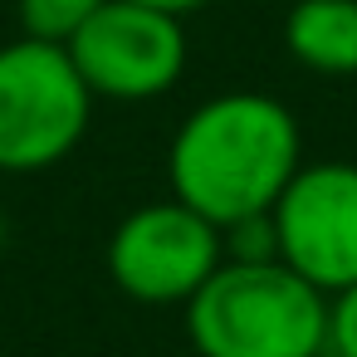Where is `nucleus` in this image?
I'll list each match as a JSON object with an SVG mask.
<instances>
[{
    "label": "nucleus",
    "mask_w": 357,
    "mask_h": 357,
    "mask_svg": "<svg viewBox=\"0 0 357 357\" xmlns=\"http://www.w3.org/2000/svg\"><path fill=\"white\" fill-rule=\"evenodd\" d=\"M269 220L279 259L318 294L357 284V162H303Z\"/></svg>",
    "instance_id": "nucleus-6"
},
{
    "label": "nucleus",
    "mask_w": 357,
    "mask_h": 357,
    "mask_svg": "<svg viewBox=\"0 0 357 357\" xmlns=\"http://www.w3.org/2000/svg\"><path fill=\"white\" fill-rule=\"evenodd\" d=\"M328 357H357V284L328 298Z\"/></svg>",
    "instance_id": "nucleus-9"
},
{
    "label": "nucleus",
    "mask_w": 357,
    "mask_h": 357,
    "mask_svg": "<svg viewBox=\"0 0 357 357\" xmlns=\"http://www.w3.org/2000/svg\"><path fill=\"white\" fill-rule=\"evenodd\" d=\"M225 264V235L176 196L128 211L108 235V279L132 303H181Z\"/></svg>",
    "instance_id": "nucleus-4"
},
{
    "label": "nucleus",
    "mask_w": 357,
    "mask_h": 357,
    "mask_svg": "<svg viewBox=\"0 0 357 357\" xmlns=\"http://www.w3.org/2000/svg\"><path fill=\"white\" fill-rule=\"evenodd\" d=\"M284 50L308 74H357V0H294L284 15Z\"/></svg>",
    "instance_id": "nucleus-7"
},
{
    "label": "nucleus",
    "mask_w": 357,
    "mask_h": 357,
    "mask_svg": "<svg viewBox=\"0 0 357 357\" xmlns=\"http://www.w3.org/2000/svg\"><path fill=\"white\" fill-rule=\"evenodd\" d=\"M186 337L201 357H323L328 294L284 259H225L186 298Z\"/></svg>",
    "instance_id": "nucleus-2"
},
{
    "label": "nucleus",
    "mask_w": 357,
    "mask_h": 357,
    "mask_svg": "<svg viewBox=\"0 0 357 357\" xmlns=\"http://www.w3.org/2000/svg\"><path fill=\"white\" fill-rule=\"evenodd\" d=\"M93 123V93L64 45H0V172L30 176L79 152Z\"/></svg>",
    "instance_id": "nucleus-3"
},
{
    "label": "nucleus",
    "mask_w": 357,
    "mask_h": 357,
    "mask_svg": "<svg viewBox=\"0 0 357 357\" xmlns=\"http://www.w3.org/2000/svg\"><path fill=\"white\" fill-rule=\"evenodd\" d=\"M137 6H152V10H167V15H191V10H206L211 0H137Z\"/></svg>",
    "instance_id": "nucleus-10"
},
{
    "label": "nucleus",
    "mask_w": 357,
    "mask_h": 357,
    "mask_svg": "<svg viewBox=\"0 0 357 357\" xmlns=\"http://www.w3.org/2000/svg\"><path fill=\"white\" fill-rule=\"evenodd\" d=\"M108 0H15L20 35L45 40V45H69Z\"/></svg>",
    "instance_id": "nucleus-8"
},
{
    "label": "nucleus",
    "mask_w": 357,
    "mask_h": 357,
    "mask_svg": "<svg viewBox=\"0 0 357 357\" xmlns=\"http://www.w3.org/2000/svg\"><path fill=\"white\" fill-rule=\"evenodd\" d=\"M64 50L89 93L108 103H147L172 93L191 54L181 15L137 6V0H108Z\"/></svg>",
    "instance_id": "nucleus-5"
},
{
    "label": "nucleus",
    "mask_w": 357,
    "mask_h": 357,
    "mask_svg": "<svg viewBox=\"0 0 357 357\" xmlns=\"http://www.w3.org/2000/svg\"><path fill=\"white\" fill-rule=\"evenodd\" d=\"M298 167H303L298 118L289 113V103L255 89L196 103L167 147L172 196L220 230L250 215H269Z\"/></svg>",
    "instance_id": "nucleus-1"
}]
</instances>
